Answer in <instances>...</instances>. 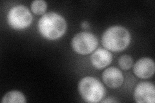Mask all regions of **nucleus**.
<instances>
[{
  "label": "nucleus",
  "instance_id": "obj_1",
  "mask_svg": "<svg viewBox=\"0 0 155 103\" xmlns=\"http://www.w3.org/2000/svg\"><path fill=\"white\" fill-rule=\"evenodd\" d=\"M66 28L65 19L56 12L45 14L38 22V30L41 36L50 40L61 37L65 32Z\"/></svg>",
  "mask_w": 155,
  "mask_h": 103
},
{
  "label": "nucleus",
  "instance_id": "obj_5",
  "mask_svg": "<svg viewBox=\"0 0 155 103\" xmlns=\"http://www.w3.org/2000/svg\"><path fill=\"white\" fill-rule=\"evenodd\" d=\"M74 50L80 54L86 55L93 52L98 46V40L93 34L83 32L77 34L72 40Z\"/></svg>",
  "mask_w": 155,
  "mask_h": 103
},
{
  "label": "nucleus",
  "instance_id": "obj_8",
  "mask_svg": "<svg viewBox=\"0 0 155 103\" xmlns=\"http://www.w3.org/2000/svg\"><path fill=\"white\" fill-rule=\"evenodd\" d=\"M102 79L105 84L111 88L120 86L124 82L122 72L114 67L107 68L102 73Z\"/></svg>",
  "mask_w": 155,
  "mask_h": 103
},
{
  "label": "nucleus",
  "instance_id": "obj_10",
  "mask_svg": "<svg viewBox=\"0 0 155 103\" xmlns=\"http://www.w3.org/2000/svg\"><path fill=\"white\" fill-rule=\"evenodd\" d=\"M3 103H24L26 102L25 96L18 91L9 92L3 97Z\"/></svg>",
  "mask_w": 155,
  "mask_h": 103
},
{
  "label": "nucleus",
  "instance_id": "obj_13",
  "mask_svg": "<svg viewBox=\"0 0 155 103\" xmlns=\"http://www.w3.org/2000/svg\"><path fill=\"white\" fill-rule=\"evenodd\" d=\"M81 27L84 28H88L89 27V23H88V22L84 21L83 23H81Z\"/></svg>",
  "mask_w": 155,
  "mask_h": 103
},
{
  "label": "nucleus",
  "instance_id": "obj_9",
  "mask_svg": "<svg viewBox=\"0 0 155 103\" xmlns=\"http://www.w3.org/2000/svg\"><path fill=\"white\" fill-rule=\"evenodd\" d=\"M113 60V56L109 50L99 48L93 52L91 56V62L97 69H103L110 65Z\"/></svg>",
  "mask_w": 155,
  "mask_h": 103
},
{
  "label": "nucleus",
  "instance_id": "obj_2",
  "mask_svg": "<svg viewBox=\"0 0 155 103\" xmlns=\"http://www.w3.org/2000/svg\"><path fill=\"white\" fill-rule=\"evenodd\" d=\"M130 41V33L127 29L120 26H114L107 29L101 37L103 46L113 52L124 50L129 45Z\"/></svg>",
  "mask_w": 155,
  "mask_h": 103
},
{
  "label": "nucleus",
  "instance_id": "obj_3",
  "mask_svg": "<svg viewBox=\"0 0 155 103\" xmlns=\"http://www.w3.org/2000/svg\"><path fill=\"white\" fill-rule=\"evenodd\" d=\"M78 90L82 99L87 102H98L105 94L103 85L93 77L81 79L78 85Z\"/></svg>",
  "mask_w": 155,
  "mask_h": 103
},
{
  "label": "nucleus",
  "instance_id": "obj_4",
  "mask_svg": "<svg viewBox=\"0 0 155 103\" xmlns=\"http://www.w3.org/2000/svg\"><path fill=\"white\" fill-rule=\"evenodd\" d=\"M7 20L9 25L17 30L28 27L32 23V16L27 7L23 5L14 6L10 10Z\"/></svg>",
  "mask_w": 155,
  "mask_h": 103
},
{
  "label": "nucleus",
  "instance_id": "obj_7",
  "mask_svg": "<svg viewBox=\"0 0 155 103\" xmlns=\"http://www.w3.org/2000/svg\"><path fill=\"white\" fill-rule=\"evenodd\" d=\"M154 63L150 58L143 57L140 59L133 68L134 74L141 79H147L151 77L154 73Z\"/></svg>",
  "mask_w": 155,
  "mask_h": 103
},
{
  "label": "nucleus",
  "instance_id": "obj_14",
  "mask_svg": "<svg viewBox=\"0 0 155 103\" xmlns=\"http://www.w3.org/2000/svg\"><path fill=\"white\" fill-rule=\"evenodd\" d=\"M115 102L114 100H105L104 101H103V102Z\"/></svg>",
  "mask_w": 155,
  "mask_h": 103
},
{
  "label": "nucleus",
  "instance_id": "obj_6",
  "mask_svg": "<svg viewBox=\"0 0 155 103\" xmlns=\"http://www.w3.org/2000/svg\"><path fill=\"white\" fill-rule=\"evenodd\" d=\"M134 99L138 103H154L155 102L154 86L149 82H141L134 90Z\"/></svg>",
  "mask_w": 155,
  "mask_h": 103
},
{
  "label": "nucleus",
  "instance_id": "obj_12",
  "mask_svg": "<svg viewBox=\"0 0 155 103\" xmlns=\"http://www.w3.org/2000/svg\"><path fill=\"white\" fill-rule=\"evenodd\" d=\"M118 64L123 70H129L133 66V60L130 56L124 55L120 57Z\"/></svg>",
  "mask_w": 155,
  "mask_h": 103
},
{
  "label": "nucleus",
  "instance_id": "obj_11",
  "mask_svg": "<svg viewBox=\"0 0 155 103\" xmlns=\"http://www.w3.org/2000/svg\"><path fill=\"white\" fill-rule=\"evenodd\" d=\"M47 8V3L43 0H35L31 3L32 11L38 15H41V14L45 13Z\"/></svg>",
  "mask_w": 155,
  "mask_h": 103
}]
</instances>
